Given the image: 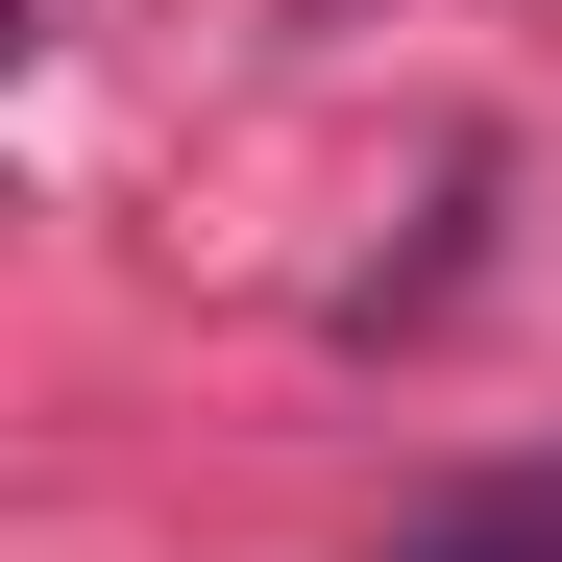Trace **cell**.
<instances>
[{
  "label": "cell",
  "instance_id": "cell-1",
  "mask_svg": "<svg viewBox=\"0 0 562 562\" xmlns=\"http://www.w3.org/2000/svg\"><path fill=\"white\" fill-rule=\"evenodd\" d=\"M514 490H538V514H562V464H514Z\"/></svg>",
  "mask_w": 562,
  "mask_h": 562
}]
</instances>
